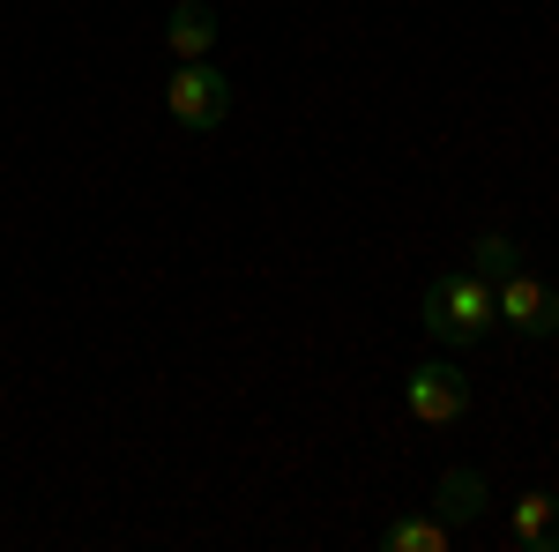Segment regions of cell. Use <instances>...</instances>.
<instances>
[{"instance_id": "6da1fadb", "label": "cell", "mask_w": 559, "mask_h": 552, "mask_svg": "<svg viewBox=\"0 0 559 552\" xmlns=\"http://www.w3.org/2000/svg\"><path fill=\"white\" fill-rule=\"evenodd\" d=\"M418 321H426V337L448 343V351L485 343L492 329H500V314H492V284H485L477 269H448V277H432V284H426Z\"/></svg>"}, {"instance_id": "7a4b0ae2", "label": "cell", "mask_w": 559, "mask_h": 552, "mask_svg": "<svg viewBox=\"0 0 559 552\" xmlns=\"http://www.w3.org/2000/svg\"><path fill=\"white\" fill-rule=\"evenodd\" d=\"M165 113H173L179 128H194V134H216L224 120H231V75L210 68V60H179L173 83H165Z\"/></svg>"}, {"instance_id": "3957f363", "label": "cell", "mask_w": 559, "mask_h": 552, "mask_svg": "<svg viewBox=\"0 0 559 552\" xmlns=\"http://www.w3.org/2000/svg\"><path fill=\"white\" fill-rule=\"evenodd\" d=\"M403 411L418 425H463L471 419V381L455 359H418L411 381H403Z\"/></svg>"}, {"instance_id": "277c9868", "label": "cell", "mask_w": 559, "mask_h": 552, "mask_svg": "<svg viewBox=\"0 0 559 552\" xmlns=\"http://www.w3.org/2000/svg\"><path fill=\"white\" fill-rule=\"evenodd\" d=\"M492 314H500L515 337H530V343L559 337V292L537 277V269H508V277L492 284Z\"/></svg>"}, {"instance_id": "5b68a950", "label": "cell", "mask_w": 559, "mask_h": 552, "mask_svg": "<svg viewBox=\"0 0 559 552\" xmlns=\"http://www.w3.org/2000/svg\"><path fill=\"white\" fill-rule=\"evenodd\" d=\"M485 501H492V493H485V478H477L471 463L440 470V485H432V515H440V522H448V530H455V538H463V530H477V522H485Z\"/></svg>"}, {"instance_id": "8992f818", "label": "cell", "mask_w": 559, "mask_h": 552, "mask_svg": "<svg viewBox=\"0 0 559 552\" xmlns=\"http://www.w3.org/2000/svg\"><path fill=\"white\" fill-rule=\"evenodd\" d=\"M165 45H173V60H210L216 52V8L210 0H179L173 15H165Z\"/></svg>"}, {"instance_id": "52a82bcc", "label": "cell", "mask_w": 559, "mask_h": 552, "mask_svg": "<svg viewBox=\"0 0 559 552\" xmlns=\"http://www.w3.org/2000/svg\"><path fill=\"white\" fill-rule=\"evenodd\" d=\"M508 538L522 552H559V493H522L508 515Z\"/></svg>"}, {"instance_id": "ba28073f", "label": "cell", "mask_w": 559, "mask_h": 552, "mask_svg": "<svg viewBox=\"0 0 559 552\" xmlns=\"http://www.w3.org/2000/svg\"><path fill=\"white\" fill-rule=\"evenodd\" d=\"M448 545H455V530H448V522H440L432 508L395 515V522L381 530V552H448Z\"/></svg>"}, {"instance_id": "9c48e42d", "label": "cell", "mask_w": 559, "mask_h": 552, "mask_svg": "<svg viewBox=\"0 0 559 552\" xmlns=\"http://www.w3.org/2000/svg\"><path fill=\"white\" fill-rule=\"evenodd\" d=\"M471 269L485 277V284H500L508 269H522V247L508 239V232H477V247H471Z\"/></svg>"}]
</instances>
